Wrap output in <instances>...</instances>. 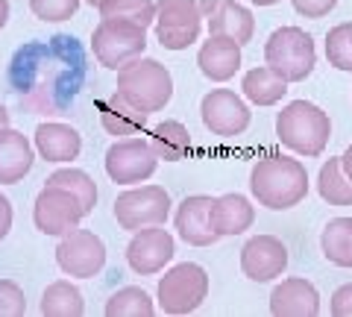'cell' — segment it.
Segmentation results:
<instances>
[{
    "instance_id": "cell-25",
    "label": "cell",
    "mask_w": 352,
    "mask_h": 317,
    "mask_svg": "<svg viewBox=\"0 0 352 317\" xmlns=\"http://www.w3.org/2000/svg\"><path fill=\"white\" fill-rule=\"evenodd\" d=\"M150 144L164 162H182L191 153V133L182 121H162L150 129Z\"/></svg>"
},
{
    "instance_id": "cell-6",
    "label": "cell",
    "mask_w": 352,
    "mask_h": 317,
    "mask_svg": "<svg viewBox=\"0 0 352 317\" xmlns=\"http://www.w3.org/2000/svg\"><path fill=\"white\" fill-rule=\"evenodd\" d=\"M159 311L170 317H182L197 311L208 297V273L206 267L194 265V261H182L173 265L164 276L159 279Z\"/></svg>"
},
{
    "instance_id": "cell-10",
    "label": "cell",
    "mask_w": 352,
    "mask_h": 317,
    "mask_svg": "<svg viewBox=\"0 0 352 317\" xmlns=\"http://www.w3.org/2000/svg\"><path fill=\"white\" fill-rule=\"evenodd\" d=\"M82 217H85V209L80 197L68 188H62V185H44L36 197V206H32V223H36V229L41 235H53V238L68 235L71 229L80 226Z\"/></svg>"
},
{
    "instance_id": "cell-29",
    "label": "cell",
    "mask_w": 352,
    "mask_h": 317,
    "mask_svg": "<svg viewBox=\"0 0 352 317\" xmlns=\"http://www.w3.org/2000/svg\"><path fill=\"white\" fill-rule=\"evenodd\" d=\"M47 185H62V188L74 191L76 197H80L85 215L94 212V206H97V182L88 177L85 171H80V168H59V171H53L47 177Z\"/></svg>"
},
{
    "instance_id": "cell-33",
    "label": "cell",
    "mask_w": 352,
    "mask_h": 317,
    "mask_svg": "<svg viewBox=\"0 0 352 317\" xmlns=\"http://www.w3.org/2000/svg\"><path fill=\"white\" fill-rule=\"evenodd\" d=\"M27 314L24 288L12 279H0V317H21Z\"/></svg>"
},
{
    "instance_id": "cell-11",
    "label": "cell",
    "mask_w": 352,
    "mask_h": 317,
    "mask_svg": "<svg viewBox=\"0 0 352 317\" xmlns=\"http://www.w3.org/2000/svg\"><path fill=\"white\" fill-rule=\"evenodd\" d=\"M56 265L71 279H94L106 265V244L91 229H71L56 247Z\"/></svg>"
},
{
    "instance_id": "cell-14",
    "label": "cell",
    "mask_w": 352,
    "mask_h": 317,
    "mask_svg": "<svg viewBox=\"0 0 352 317\" xmlns=\"http://www.w3.org/2000/svg\"><path fill=\"white\" fill-rule=\"evenodd\" d=\"M288 267V247L276 235H252L241 247V273L250 282H270Z\"/></svg>"
},
{
    "instance_id": "cell-23",
    "label": "cell",
    "mask_w": 352,
    "mask_h": 317,
    "mask_svg": "<svg viewBox=\"0 0 352 317\" xmlns=\"http://www.w3.org/2000/svg\"><path fill=\"white\" fill-rule=\"evenodd\" d=\"M241 91L250 103L256 106H276L285 94H288V80L270 68V65H258V68H250L241 80Z\"/></svg>"
},
{
    "instance_id": "cell-38",
    "label": "cell",
    "mask_w": 352,
    "mask_h": 317,
    "mask_svg": "<svg viewBox=\"0 0 352 317\" xmlns=\"http://www.w3.org/2000/svg\"><path fill=\"white\" fill-rule=\"evenodd\" d=\"M6 21H9V0H0V30L6 27Z\"/></svg>"
},
{
    "instance_id": "cell-5",
    "label": "cell",
    "mask_w": 352,
    "mask_h": 317,
    "mask_svg": "<svg viewBox=\"0 0 352 317\" xmlns=\"http://www.w3.org/2000/svg\"><path fill=\"white\" fill-rule=\"evenodd\" d=\"M147 50V27L129 18H100L91 32V53L94 59L109 71L124 68L126 62L144 56Z\"/></svg>"
},
{
    "instance_id": "cell-22",
    "label": "cell",
    "mask_w": 352,
    "mask_h": 317,
    "mask_svg": "<svg viewBox=\"0 0 352 317\" xmlns=\"http://www.w3.org/2000/svg\"><path fill=\"white\" fill-rule=\"evenodd\" d=\"M97 112H100V124L109 135L115 138H129V135H141L147 129V112H138L135 106H129L118 91L112 97L97 100Z\"/></svg>"
},
{
    "instance_id": "cell-28",
    "label": "cell",
    "mask_w": 352,
    "mask_h": 317,
    "mask_svg": "<svg viewBox=\"0 0 352 317\" xmlns=\"http://www.w3.org/2000/svg\"><path fill=\"white\" fill-rule=\"evenodd\" d=\"M103 311L109 317H150V314H156V303H153V297L144 288L126 285L106 300Z\"/></svg>"
},
{
    "instance_id": "cell-35",
    "label": "cell",
    "mask_w": 352,
    "mask_h": 317,
    "mask_svg": "<svg viewBox=\"0 0 352 317\" xmlns=\"http://www.w3.org/2000/svg\"><path fill=\"white\" fill-rule=\"evenodd\" d=\"M329 311H332L335 317H352V282H346V285H340V288L332 294Z\"/></svg>"
},
{
    "instance_id": "cell-27",
    "label": "cell",
    "mask_w": 352,
    "mask_h": 317,
    "mask_svg": "<svg viewBox=\"0 0 352 317\" xmlns=\"http://www.w3.org/2000/svg\"><path fill=\"white\" fill-rule=\"evenodd\" d=\"M317 191L329 206H352V179L340 168V156L323 162L317 173Z\"/></svg>"
},
{
    "instance_id": "cell-17",
    "label": "cell",
    "mask_w": 352,
    "mask_h": 317,
    "mask_svg": "<svg viewBox=\"0 0 352 317\" xmlns=\"http://www.w3.org/2000/svg\"><path fill=\"white\" fill-rule=\"evenodd\" d=\"M32 144L36 153L50 162V165H65V162H74L82 150V135L76 133L71 124H59V121H44L36 127V135H32Z\"/></svg>"
},
{
    "instance_id": "cell-2",
    "label": "cell",
    "mask_w": 352,
    "mask_h": 317,
    "mask_svg": "<svg viewBox=\"0 0 352 317\" xmlns=\"http://www.w3.org/2000/svg\"><path fill=\"white\" fill-rule=\"evenodd\" d=\"M115 91L124 97L129 106H135L138 112L156 115L173 97V76L159 59L138 56L126 62L124 68H118V85Z\"/></svg>"
},
{
    "instance_id": "cell-30",
    "label": "cell",
    "mask_w": 352,
    "mask_h": 317,
    "mask_svg": "<svg viewBox=\"0 0 352 317\" xmlns=\"http://www.w3.org/2000/svg\"><path fill=\"white\" fill-rule=\"evenodd\" d=\"M97 12H100V18H129L141 27L156 24V3L153 0H100Z\"/></svg>"
},
{
    "instance_id": "cell-41",
    "label": "cell",
    "mask_w": 352,
    "mask_h": 317,
    "mask_svg": "<svg viewBox=\"0 0 352 317\" xmlns=\"http://www.w3.org/2000/svg\"><path fill=\"white\" fill-rule=\"evenodd\" d=\"M85 3H88V6H94V9H97V3H100V0H85Z\"/></svg>"
},
{
    "instance_id": "cell-16",
    "label": "cell",
    "mask_w": 352,
    "mask_h": 317,
    "mask_svg": "<svg viewBox=\"0 0 352 317\" xmlns=\"http://www.w3.org/2000/svg\"><path fill=\"white\" fill-rule=\"evenodd\" d=\"M270 314L276 317H314L320 314V291L302 276L282 279L270 291Z\"/></svg>"
},
{
    "instance_id": "cell-19",
    "label": "cell",
    "mask_w": 352,
    "mask_h": 317,
    "mask_svg": "<svg viewBox=\"0 0 352 317\" xmlns=\"http://www.w3.org/2000/svg\"><path fill=\"white\" fill-rule=\"evenodd\" d=\"M206 24H208V36L232 39L241 47L250 45L252 36H256V18L238 0H217L214 9L206 15Z\"/></svg>"
},
{
    "instance_id": "cell-15",
    "label": "cell",
    "mask_w": 352,
    "mask_h": 317,
    "mask_svg": "<svg viewBox=\"0 0 352 317\" xmlns=\"http://www.w3.org/2000/svg\"><path fill=\"white\" fill-rule=\"evenodd\" d=\"M212 203H214V197L191 194V197H185V200L176 206L173 226H176V235H179L185 244L212 247V244L220 241L214 221H212Z\"/></svg>"
},
{
    "instance_id": "cell-4",
    "label": "cell",
    "mask_w": 352,
    "mask_h": 317,
    "mask_svg": "<svg viewBox=\"0 0 352 317\" xmlns=\"http://www.w3.org/2000/svg\"><path fill=\"white\" fill-rule=\"evenodd\" d=\"M264 65H270L282 80L302 83L311 76L317 65V47L314 39L302 27H279L270 32L264 45Z\"/></svg>"
},
{
    "instance_id": "cell-34",
    "label": "cell",
    "mask_w": 352,
    "mask_h": 317,
    "mask_svg": "<svg viewBox=\"0 0 352 317\" xmlns=\"http://www.w3.org/2000/svg\"><path fill=\"white\" fill-rule=\"evenodd\" d=\"M294 9L300 12L302 18H326L332 9L338 6V0H291Z\"/></svg>"
},
{
    "instance_id": "cell-3",
    "label": "cell",
    "mask_w": 352,
    "mask_h": 317,
    "mask_svg": "<svg viewBox=\"0 0 352 317\" xmlns=\"http://www.w3.org/2000/svg\"><path fill=\"white\" fill-rule=\"evenodd\" d=\"M276 138L288 150L314 159L326 150L332 138V121L317 103L311 100H291L276 115Z\"/></svg>"
},
{
    "instance_id": "cell-36",
    "label": "cell",
    "mask_w": 352,
    "mask_h": 317,
    "mask_svg": "<svg viewBox=\"0 0 352 317\" xmlns=\"http://www.w3.org/2000/svg\"><path fill=\"white\" fill-rule=\"evenodd\" d=\"M12 221H15V212H12V203H9L6 194H0V241L9 235L12 229Z\"/></svg>"
},
{
    "instance_id": "cell-21",
    "label": "cell",
    "mask_w": 352,
    "mask_h": 317,
    "mask_svg": "<svg viewBox=\"0 0 352 317\" xmlns=\"http://www.w3.org/2000/svg\"><path fill=\"white\" fill-rule=\"evenodd\" d=\"M212 221H214V229L220 238L244 235L247 229L256 223V206L238 191L220 194L212 203Z\"/></svg>"
},
{
    "instance_id": "cell-9",
    "label": "cell",
    "mask_w": 352,
    "mask_h": 317,
    "mask_svg": "<svg viewBox=\"0 0 352 317\" xmlns=\"http://www.w3.org/2000/svg\"><path fill=\"white\" fill-rule=\"evenodd\" d=\"M170 194L162 185H138L115 200V221L126 232H138L144 226L164 223L170 215Z\"/></svg>"
},
{
    "instance_id": "cell-7",
    "label": "cell",
    "mask_w": 352,
    "mask_h": 317,
    "mask_svg": "<svg viewBox=\"0 0 352 317\" xmlns=\"http://www.w3.org/2000/svg\"><path fill=\"white\" fill-rule=\"evenodd\" d=\"M200 0H156V39L164 50H188L203 32Z\"/></svg>"
},
{
    "instance_id": "cell-24",
    "label": "cell",
    "mask_w": 352,
    "mask_h": 317,
    "mask_svg": "<svg viewBox=\"0 0 352 317\" xmlns=\"http://www.w3.org/2000/svg\"><path fill=\"white\" fill-rule=\"evenodd\" d=\"M38 311L47 314V317H80V314H85L82 291L76 288L71 279L50 282V285L44 288V294H41Z\"/></svg>"
},
{
    "instance_id": "cell-18",
    "label": "cell",
    "mask_w": 352,
    "mask_h": 317,
    "mask_svg": "<svg viewBox=\"0 0 352 317\" xmlns=\"http://www.w3.org/2000/svg\"><path fill=\"white\" fill-rule=\"evenodd\" d=\"M36 165V144L12 127L0 129V185H15Z\"/></svg>"
},
{
    "instance_id": "cell-39",
    "label": "cell",
    "mask_w": 352,
    "mask_h": 317,
    "mask_svg": "<svg viewBox=\"0 0 352 317\" xmlns=\"http://www.w3.org/2000/svg\"><path fill=\"white\" fill-rule=\"evenodd\" d=\"M3 127H9V109L0 103V129H3Z\"/></svg>"
},
{
    "instance_id": "cell-20",
    "label": "cell",
    "mask_w": 352,
    "mask_h": 317,
    "mask_svg": "<svg viewBox=\"0 0 352 317\" xmlns=\"http://www.w3.org/2000/svg\"><path fill=\"white\" fill-rule=\"evenodd\" d=\"M200 74L212 83H226L241 71V45L223 36H208L197 53Z\"/></svg>"
},
{
    "instance_id": "cell-12",
    "label": "cell",
    "mask_w": 352,
    "mask_h": 317,
    "mask_svg": "<svg viewBox=\"0 0 352 317\" xmlns=\"http://www.w3.org/2000/svg\"><path fill=\"white\" fill-rule=\"evenodd\" d=\"M200 118L212 135L235 138L250 127L252 112L244 97H238L232 89H212L200 103Z\"/></svg>"
},
{
    "instance_id": "cell-31",
    "label": "cell",
    "mask_w": 352,
    "mask_h": 317,
    "mask_svg": "<svg viewBox=\"0 0 352 317\" xmlns=\"http://www.w3.org/2000/svg\"><path fill=\"white\" fill-rule=\"evenodd\" d=\"M326 59L332 68L352 74V21H344L329 30L326 36Z\"/></svg>"
},
{
    "instance_id": "cell-40",
    "label": "cell",
    "mask_w": 352,
    "mask_h": 317,
    "mask_svg": "<svg viewBox=\"0 0 352 317\" xmlns=\"http://www.w3.org/2000/svg\"><path fill=\"white\" fill-rule=\"evenodd\" d=\"M252 6H273V3H282V0H250Z\"/></svg>"
},
{
    "instance_id": "cell-8",
    "label": "cell",
    "mask_w": 352,
    "mask_h": 317,
    "mask_svg": "<svg viewBox=\"0 0 352 317\" xmlns=\"http://www.w3.org/2000/svg\"><path fill=\"white\" fill-rule=\"evenodd\" d=\"M103 165L115 185H138V182H147L156 173L159 156L147 138L129 135V138H118L106 150Z\"/></svg>"
},
{
    "instance_id": "cell-1",
    "label": "cell",
    "mask_w": 352,
    "mask_h": 317,
    "mask_svg": "<svg viewBox=\"0 0 352 317\" xmlns=\"http://www.w3.org/2000/svg\"><path fill=\"white\" fill-rule=\"evenodd\" d=\"M250 191L264 209L288 212L308 197V171L300 159L264 156L250 171Z\"/></svg>"
},
{
    "instance_id": "cell-26",
    "label": "cell",
    "mask_w": 352,
    "mask_h": 317,
    "mask_svg": "<svg viewBox=\"0 0 352 317\" xmlns=\"http://www.w3.org/2000/svg\"><path fill=\"white\" fill-rule=\"evenodd\" d=\"M320 250L335 267H352V217H332L323 226Z\"/></svg>"
},
{
    "instance_id": "cell-37",
    "label": "cell",
    "mask_w": 352,
    "mask_h": 317,
    "mask_svg": "<svg viewBox=\"0 0 352 317\" xmlns=\"http://www.w3.org/2000/svg\"><path fill=\"white\" fill-rule=\"evenodd\" d=\"M340 168H344V173H346L349 179H352V144L346 147V153H344V156H340Z\"/></svg>"
},
{
    "instance_id": "cell-32",
    "label": "cell",
    "mask_w": 352,
    "mask_h": 317,
    "mask_svg": "<svg viewBox=\"0 0 352 317\" xmlns=\"http://www.w3.org/2000/svg\"><path fill=\"white\" fill-rule=\"evenodd\" d=\"M32 15L44 24H62V21H71L80 9V0H30Z\"/></svg>"
},
{
    "instance_id": "cell-13",
    "label": "cell",
    "mask_w": 352,
    "mask_h": 317,
    "mask_svg": "<svg viewBox=\"0 0 352 317\" xmlns=\"http://www.w3.org/2000/svg\"><path fill=\"white\" fill-rule=\"evenodd\" d=\"M176 256L173 235L164 229V223L144 226L138 232H132L126 244V265L138 273V276H153V273L164 270Z\"/></svg>"
}]
</instances>
